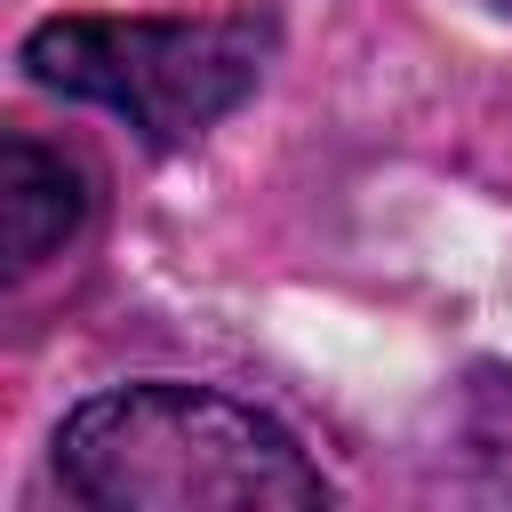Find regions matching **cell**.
I'll return each mask as SVG.
<instances>
[{"label": "cell", "instance_id": "6da1fadb", "mask_svg": "<svg viewBox=\"0 0 512 512\" xmlns=\"http://www.w3.org/2000/svg\"><path fill=\"white\" fill-rule=\"evenodd\" d=\"M56 480L88 512H320L336 496L288 424L200 384L80 400L56 432Z\"/></svg>", "mask_w": 512, "mask_h": 512}, {"label": "cell", "instance_id": "7a4b0ae2", "mask_svg": "<svg viewBox=\"0 0 512 512\" xmlns=\"http://www.w3.org/2000/svg\"><path fill=\"white\" fill-rule=\"evenodd\" d=\"M264 16H48L24 40V72L56 96L120 112L152 152L216 128L264 72Z\"/></svg>", "mask_w": 512, "mask_h": 512}, {"label": "cell", "instance_id": "3957f363", "mask_svg": "<svg viewBox=\"0 0 512 512\" xmlns=\"http://www.w3.org/2000/svg\"><path fill=\"white\" fill-rule=\"evenodd\" d=\"M0 216H8V272L48 264L88 224V168L16 128L0 144Z\"/></svg>", "mask_w": 512, "mask_h": 512}]
</instances>
